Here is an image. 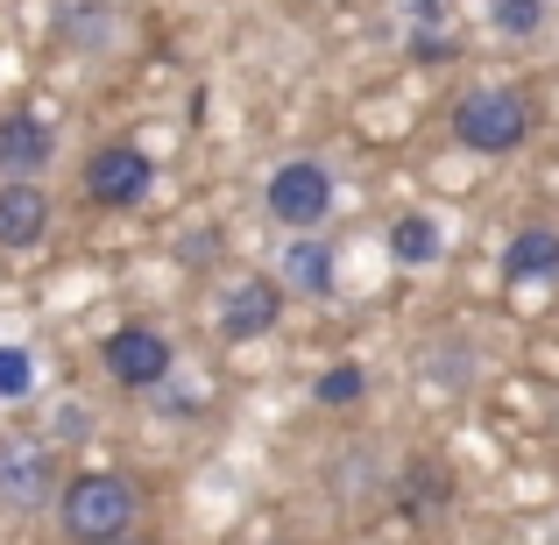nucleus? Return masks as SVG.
<instances>
[{
  "label": "nucleus",
  "mask_w": 559,
  "mask_h": 545,
  "mask_svg": "<svg viewBox=\"0 0 559 545\" xmlns=\"http://www.w3.org/2000/svg\"><path fill=\"white\" fill-rule=\"evenodd\" d=\"M57 532L71 545H114V538H135L142 524V482L121 475V467H85L57 489Z\"/></svg>",
  "instance_id": "obj_1"
},
{
  "label": "nucleus",
  "mask_w": 559,
  "mask_h": 545,
  "mask_svg": "<svg viewBox=\"0 0 559 545\" xmlns=\"http://www.w3.org/2000/svg\"><path fill=\"white\" fill-rule=\"evenodd\" d=\"M453 135L475 156H510L524 135H532V107H524L510 85H475V93L453 99Z\"/></svg>",
  "instance_id": "obj_2"
},
{
  "label": "nucleus",
  "mask_w": 559,
  "mask_h": 545,
  "mask_svg": "<svg viewBox=\"0 0 559 545\" xmlns=\"http://www.w3.org/2000/svg\"><path fill=\"white\" fill-rule=\"evenodd\" d=\"M79 185H85V199H93L99 213H121V205H142V199H150L156 156L142 150V142H99V150L85 156Z\"/></svg>",
  "instance_id": "obj_3"
},
{
  "label": "nucleus",
  "mask_w": 559,
  "mask_h": 545,
  "mask_svg": "<svg viewBox=\"0 0 559 545\" xmlns=\"http://www.w3.org/2000/svg\"><path fill=\"white\" fill-rule=\"evenodd\" d=\"M57 453L43 439H0V518H36L57 503Z\"/></svg>",
  "instance_id": "obj_4"
},
{
  "label": "nucleus",
  "mask_w": 559,
  "mask_h": 545,
  "mask_svg": "<svg viewBox=\"0 0 559 545\" xmlns=\"http://www.w3.org/2000/svg\"><path fill=\"white\" fill-rule=\"evenodd\" d=\"M262 205H270L276 227H319V220L333 213V170L312 164V156H290V164L270 170V185H262Z\"/></svg>",
  "instance_id": "obj_5"
},
{
  "label": "nucleus",
  "mask_w": 559,
  "mask_h": 545,
  "mask_svg": "<svg viewBox=\"0 0 559 545\" xmlns=\"http://www.w3.org/2000/svg\"><path fill=\"white\" fill-rule=\"evenodd\" d=\"M170 362H178V347L156 327H142V319H128V327H114L107 341H99V368H107L121 390H156V382L170 376Z\"/></svg>",
  "instance_id": "obj_6"
},
{
  "label": "nucleus",
  "mask_w": 559,
  "mask_h": 545,
  "mask_svg": "<svg viewBox=\"0 0 559 545\" xmlns=\"http://www.w3.org/2000/svg\"><path fill=\"white\" fill-rule=\"evenodd\" d=\"M276 319H284V284L276 276H241V284L227 291V305H219V341H262V333H276Z\"/></svg>",
  "instance_id": "obj_7"
},
{
  "label": "nucleus",
  "mask_w": 559,
  "mask_h": 545,
  "mask_svg": "<svg viewBox=\"0 0 559 545\" xmlns=\"http://www.w3.org/2000/svg\"><path fill=\"white\" fill-rule=\"evenodd\" d=\"M57 135L36 114H0V185H36V170H50Z\"/></svg>",
  "instance_id": "obj_8"
},
{
  "label": "nucleus",
  "mask_w": 559,
  "mask_h": 545,
  "mask_svg": "<svg viewBox=\"0 0 559 545\" xmlns=\"http://www.w3.org/2000/svg\"><path fill=\"white\" fill-rule=\"evenodd\" d=\"M50 191L43 185H0V248H43L50 241Z\"/></svg>",
  "instance_id": "obj_9"
},
{
  "label": "nucleus",
  "mask_w": 559,
  "mask_h": 545,
  "mask_svg": "<svg viewBox=\"0 0 559 545\" xmlns=\"http://www.w3.org/2000/svg\"><path fill=\"white\" fill-rule=\"evenodd\" d=\"M503 276H510V284H552V276H559V227H518V234H510Z\"/></svg>",
  "instance_id": "obj_10"
},
{
  "label": "nucleus",
  "mask_w": 559,
  "mask_h": 545,
  "mask_svg": "<svg viewBox=\"0 0 559 545\" xmlns=\"http://www.w3.org/2000/svg\"><path fill=\"white\" fill-rule=\"evenodd\" d=\"M284 284L305 298H333V248L326 241H290L284 248Z\"/></svg>",
  "instance_id": "obj_11"
},
{
  "label": "nucleus",
  "mask_w": 559,
  "mask_h": 545,
  "mask_svg": "<svg viewBox=\"0 0 559 545\" xmlns=\"http://www.w3.org/2000/svg\"><path fill=\"white\" fill-rule=\"evenodd\" d=\"M439 248H447V234H439L432 213H404L390 227V256L404 262V270H425V262H439Z\"/></svg>",
  "instance_id": "obj_12"
},
{
  "label": "nucleus",
  "mask_w": 559,
  "mask_h": 545,
  "mask_svg": "<svg viewBox=\"0 0 559 545\" xmlns=\"http://www.w3.org/2000/svg\"><path fill=\"white\" fill-rule=\"evenodd\" d=\"M396 503H404L411 518H432V510L453 503V475H447V467H432V461H418L404 482H396Z\"/></svg>",
  "instance_id": "obj_13"
},
{
  "label": "nucleus",
  "mask_w": 559,
  "mask_h": 545,
  "mask_svg": "<svg viewBox=\"0 0 559 545\" xmlns=\"http://www.w3.org/2000/svg\"><path fill=\"white\" fill-rule=\"evenodd\" d=\"M361 390H369V368H361V362H333L326 376L312 382V396H319L326 411H347V404H361Z\"/></svg>",
  "instance_id": "obj_14"
},
{
  "label": "nucleus",
  "mask_w": 559,
  "mask_h": 545,
  "mask_svg": "<svg viewBox=\"0 0 559 545\" xmlns=\"http://www.w3.org/2000/svg\"><path fill=\"white\" fill-rule=\"evenodd\" d=\"M489 22L503 36H538L546 28V0H489Z\"/></svg>",
  "instance_id": "obj_15"
},
{
  "label": "nucleus",
  "mask_w": 559,
  "mask_h": 545,
  "mask_svg": "<svg viewBox=\"0 0 559 545\" xmlns=\"http://www.w3.org/2000/svg\"><path fill=\"white\" fill-rule=\"evenodd\" d=\"M28 390H36V362H28V347L0 341V396H28Z\"/></svg>",
  "instance_id": "obj_16"
},
{
  "label": "nucleus",
  "mask_w": 559,
  "mask_h": 545,
  "mask_svg": "<svg viewBox=\"0 0 559 545\" xmlns=\"http://www.w3.org/2000/svg\"><path fill=\"white\" fill-rule=\"evenodd\" d=\"M411 57H418V64H447L453 43H447V36H432V28H418V36H411Z\"/></svg>",
  "instance_id": "obj_17"
},
{
  "label": "nucleus",
  "mask_w": 559,
  "mask_h": 545,
  "mask_svg": "<svg viewBox=\"0 0 559 545\" xmlns=\"http://www.w3.org/2000/svg\"><path fill=\"white\" fill-rule=\"evenodd\" d=\"M114 545H164V538H142V532H135V538H114Z\"/></svg>",
  "instance_id": "obj_18"
}]
</instances>
